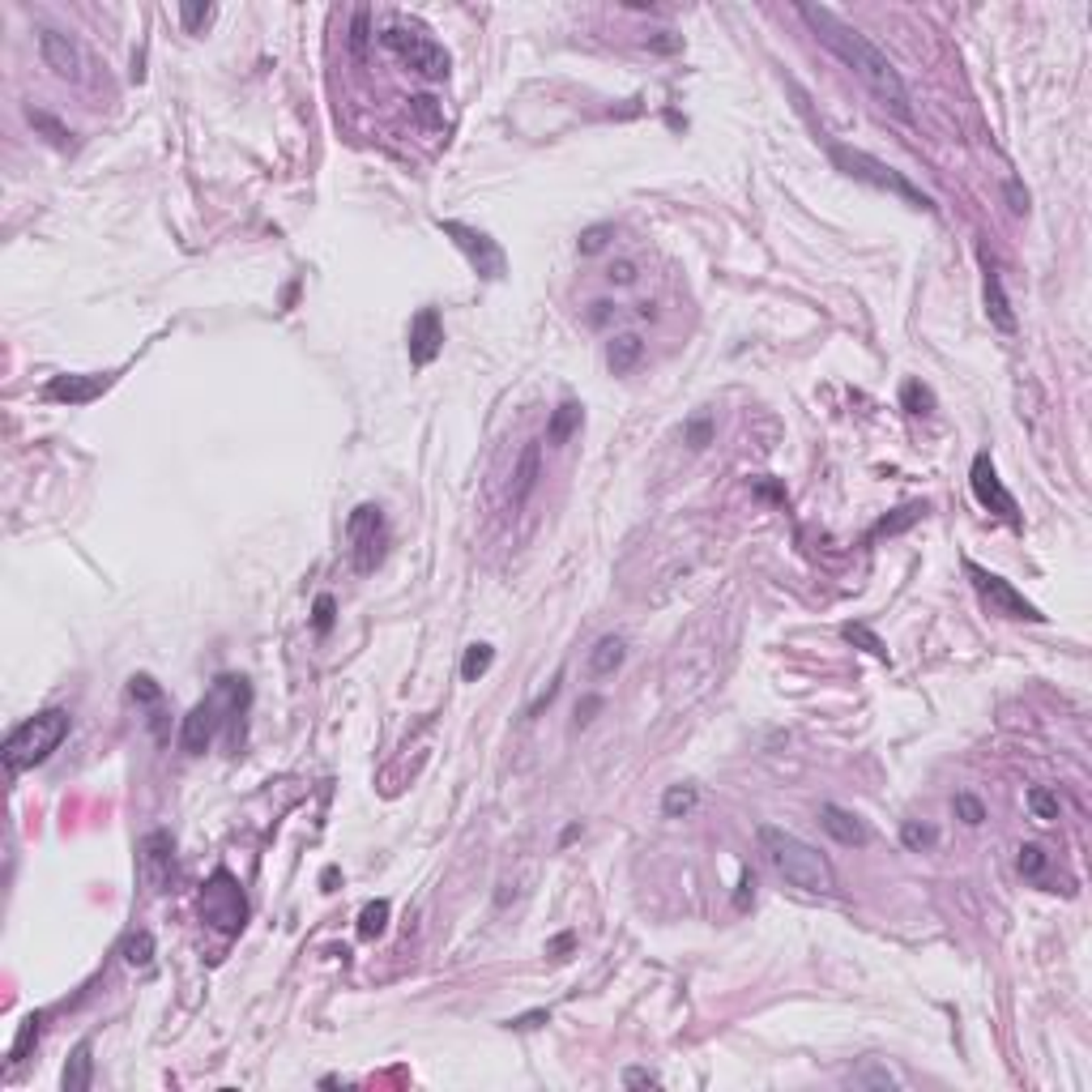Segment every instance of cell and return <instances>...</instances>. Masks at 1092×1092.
I'll list each match as a JSON object with an SVG mask.
<instances>
[{
	"instance_id": "obj_1",
	"label": "cell",
	"mask_w": 1092,
	"mask_h": 1092,
	"mask_svg": "<svg viewBox=\"0 0 1092 1092\" xmlns=\"http://www.w3.org/2000/svg\"><path fill=\"white\" fill-rule=\"evenodd\" d=\"M798 18L815 30V39L823 43L849 73H858V81L875 95L879 107H888L897 120H914V103H909V86H905V78H900L897 64L883 56L862 30H854L849 21H840L837 13L823 9V4H798Z\"/></svg>"
},
{
	"instance_id": "obj_2",
	"label": "cell",
	"mask_w": 1092,
	"mask_h": 1092,
	"mask_svg": "<svg viewBox=\"0 0 1092 1092\" xmlns=\"http://www.w3.org/2000/svg\"><path fill=\"white\" fill-rule=\"evenodd\" d=\"M756 837H760L764 858L773 862V871H777L785 883H794V888H802V892H815V897L837 892V871H832V862L823 858L815 845H807L802 837L785 832V828H777V823H760Z\"/></svg>"
},
{
	"instance_id": "obj_3",
	"label": "cell",
	"mask_w": 1092,
	"mask_h": 1092,
	"mask_svg": "<svg viewBox=\"0 0 1092 1092\" xmlns=\"http://www.w3.org/2000/svg\"><path fill=\"white\" fill-rule=\"evenodd\" d=\"M244 708H248V682L235 679V674H222V679L214 682V691H210L201 704L188 708V717H184V725H179V747H184L188 756H205L210 742L218 739V725L227 722L222 713L239 717Z\"/></svg>"
},
{
	"instance_id": "obj_4",
	"label": "cell",
	"mask_w": 1092,
	"mask_h": 1092,
	"mask_svg": "<svg viewBox=\"0 0 1092 1092\" xmlns=\"http://www.w3.org/2000/svg\"><path fill=\"white\" fill-rule=\"evenodd\" d=\"M69 725H73L69 708H43V713H35V717H26V722L4 739V747H0L9 777H18V773H26V768H35V764L47 760L60 742L69 739Z\"/></svg>"
},
{
	"instance_id": "obj_5",
	"label": "cell",
	"mask_w": 1092,
	"mask_h": 1092,
	"mask_svg": "<svg viewBox=\"0 0 1092 1092\" xmlns=\"http://www.w3.org/2000/svg\"><path fill=\"white\" fill-rule=\"evenodd\" d=\"M828 154H832V162H837L840 171L849 179H858V184H871V188H879V193H892V196H905L909 205H917V210H935V201L926 193H917L909 179L900 176L897 167H888V162H879L875 154H866V150H849V145H828Z\"/></svg>"
},
{
	"instance_id": "obj_6",
	"label": "cell",
	"mask_w": 1092,
	"mask_h": 1092,
	"mask_svg": "<svg viewBox=\"0 0 1092 1092\" xmlns=\"http://www.w3.org/2000/svg\"><path fill=\"white\" fill-rule=\"evenodd\" d=\"M380 43H385L406 69H414L418 78H427V81L449 78V64H452L449 52L431 39V35H423V30H414V26H410V30L406 26H389V30H380Z\"/></svg>"
},
{
	"instance_id": "obj_7",
	"label": "cell",
	"mask_w": 1092,
	"mask_h": 1092,
	"mask_svg": "<svg viewBox=\"0 0 1092 1092\" xmlns=\"http://www.w3.org/2000/svg\"><path fill=\"white\" fill-rule=\"evenodd\" d=\"M346 538H351V564L354 572H376L389 546V529H385V512L376 504H359L346 521Z\"/></svg>"
},
{
	"instance_id": "obj_8",
	"label": "cell",
	"mask_w": 1092,
	"mask_h": 1092,
	"mask_svg": "<svg viewBox=\"0 0 1092 1092\" xmlns=\"http://www.w3.org/2000/svg\"><path fill=\"white\" fill-rule=\"evenodd\" d=\"M964 572H969V581H973V589H977V598L981 602L990 606V615H1003V619H1024V624H1041L1046 615L1037 610L1020 589L1012 585V581H1003L998 572H986L981 564H964Z\"/></svg>"
},
{
	"instance_id": "obj_9",
	"label": "cell",
	"mask_w": 1092,
	"mask_h": 1092,
	"mask_svg": "<svg viewBox=\"0 0 1092 1092\" xmlns=\"http://www.w3.org/2000/svg\"><path fill=\"white\" fill-rule=\"evenodd\" d=\"M440 231L449 235L452 244L461 248V256L469 261V269L478 273V277H487V282H500L508 273V256L504 248L491 239L487 231H478V227H469V222H444L440 218Z\"/></svg>"
},
{
	"instance_id": "obj_10",
	"label": "cell",
	"mask_w": 1092,
	"mask_h": 1092,
	"mask_svg": "<svg viewBox=\"0 0 1092 1092\" xmlns=\"http://www.w3.org/2000/svg\"><path fill=\"white\" fill-rule=\"evenodd\" d=\"M201 917H205L214 931H222V935H235V931L244 926L248 905H244V892H239V883H235L231 871H214V879L201 888Z\"/></svg>"
},
{
	"instance_id": "obj_11",
	"label": "cell",
	"mask_w": 1092,
	"mask_h": 1092,
	"mask_svg": "<svg viewBox=\"0 0 1092 1092\" xmlns=\"http://www.w3.org/2000/svg\"><path fill=\"white\" fill-rule=\"evenodd\" d=\"M969 487H973L977 504L990 508L995 517H1003L1007 525L1020 529V508H1015L1012 491L1003 487V478H998V469H995V461H990V452H977V457H973V466H969Z\"/></svg>"
},
{
	"instance_id": "obj_12",
	"label": "cell",
	"mask_w": 1092,
	"mask_h": 1092,
	"mask_svg": "<svg viewBox=\"0 0 1092 1092\" xmlns=\"http://www.w3.org/2000/svg\"><path fill=\"white\" fill-rule=\"evenodd\" d=\"M141 879L154 892L171 888V879H176V840H171L167 828H154V832H145V840H141Z\"/></svg>"
},
{
	"instance_id": "obj_13",
	"label": "cell",
	"mask_w": 1092,
	"mask_h": 1092,
	"mask_svg": "<svg viewBox=\"0 0 1092 1092\" xmlns=\"http://www.w3.org/2000/svg\"><path fill=\"white\" fill-rule=\"evenodd\" d=\"M39 56L43 64L56 73V78L64 81H81L86 78V56H81V47L73 35H64V30H56V26H43L39 30Z\"/></svg>"
},
{
	"instance_id": "obj_14",
	"label": "cell",
	"mask_w": 1092,
	"mask_h": 1092,
	"mask_svg": "<svg viewBox=\"0 0 1092 1092\" xmlns=\"http://www.w3.org/2000/svg\"><path fill=\"white\" fill-rule=\"evenodd\" d=\"M112 385H116L112 371H103V376H78V371H69V376H52V380L43 385V397H47V401H60V406H86V401L103 397Z\"/></svg>"
},
{
	"instance_id": "obj_15",
	"label": "cell",
	"mask_w": 1092,
	"mask_h": 1092,
	"mask_svg": "<svg viewBox=\"0 0 1092 1092\" xmlns=\"http://www.w3.org/2000/svg\"><path fill=\"white\" fill-rule=\"evenodd\" d=\"M440 351H444V320L435 308H418L410 320V363L427 368V363H435Z\"/></svg>"
},
{
	"instance_id": "obj_16",
	"label": "cell",
	"mask_w": 1092,
	"mask_h": 1092,
	"mask_svg": "<svg viewBox=\"0 0 1092 1092\" xmlns=\"http://www.w3.org/2000/svg\"><path fill=\"white\" fill-rule=\"evenodd\" d=\"M819 823H823V832L837 840V845H854V849H858V845L871 840V828H866L854 811L837 807V802H823V807H819Z\"/></svg>"
},
{
	"instance_id": "obj_17",
	"label": "cell",
	"mask_w": 1092,
	"mask_h": 1092,
	"mask_svg": "<svg viewBox=\"0 0 1092 1092\" xmlns=\"http://www.w3.org/2000/svg\"><path fill=\"white\" fill-rule=\"evenodd\" d=\"M538 478H542V444H525L517 457V469H512V508H521L534 495Z\"/></svg>"
},
{
	"instance_id": "obj_18",
	"label": "cell",
	"mask_w": 1092,
	"mask_h": 1092,
	"mask_svg": "<svg viewBox=\"0 0 1092 1092\" xmlns=\"http://www.w3.org/2000/svg\"><path fill=\"white\" fill-rule=\"evenodd\" d=\"M986 316H990V325L1003 333H1015V312H1012V299H1007V291H1003V282H998V273L986 265Z\"/></svg>"
},
{
	"instance_id": "obj_19",
	"label": "cell",
	"mask_w": 1092,
	"mask_h": 1092,
	"mask_svg": "<svg viewBox=\"0 0 1092 1092\" xmlns=\"http://www.w3.org/2000/svg\"><path fill=\"white\" fill-rule=\"evenodd\" d=\"M624 658H627L624 636H602V641L589 649V674H593V679H606V674H615V670L624 666Z\"/></svg>"
},
{
	"instance_id": "obj_20",
	"label": "cell",
	"mask_w": 1092,
	"mask_h": 1092,
	"mask_svg": "<svg viewBox=\"0 0 1092 1092\" xmlns=\"http://www.w3.org/2000/svg\"><path fill=\"white\" fill-rule=\"evenodd\" d=\"M585 423V406L581 401H559L550 410V423H546V444H567L572 431H581Z\"/></svg>"
},
{
	"instance_id": "obj_21",
	"label": "cell",
	"mask_w": 1092,
	"mask_h": 1092,
	"mask_svg": "<svg viewBox=\"0 0 1092 1092\" xmlns=\"http://www.w3.org/2000/svg\"><path fill=\"white\" fill-rule=\"evenodd\" d=\"M90 1075H95V1058H90V1041H78L69 1063H64V1075H60V1088L64 1092H86L90 1088Z\"/></svg>"
},
{
	"instance_id": "obj_22",
	"label": "cell",
	"mask_w": 1092,
	"mask_h": 1092,
	"mask_svg": "<svg viewBox=\"0 0 1092 1092\" xmlns=\"http://www.w3.org/2000/svg\"><path fill=\"white\" fill-rule=\"evenodd\" d=\"M641 354H644L641 337H636V333H619V337L606 346V363H610L615 376H624V371H632L636 363H641Z\"/></svg>"
},
{
	"instance_id": "obj_23",
	"label": "cell",
	"mask_w": 1092,
	"mask_h": 1092,
	"mask_svg": "<svg viewBox=\"0 0 1092 1092\" xmlns=\"http://www.w3.org/2000/svg\"><path fill=\"white\" fill-rule=\"evenodd\" d=\"M700 807V790L696 785H670L662 794V815L666 819H682V815H691Z\"/></svg>"
},
{
	"instance_id": "obj_24",
	"label": "cell",
	"mask_w": 1092,
	"mask_h": 1092,
	"mask_svg": "<svg viewBox=\"0 0 1092 1092\" xmlns=\"http://www.w3.org/2000/svg\"><path fill=\"white\" fill-rule=\"evenodd\" d=\"M124 964H133V969H150L154 964V935L150 931H133V935L124 939Z\"/></svg>"
},
{
	"instance_id": "obj_25",
	"label": "cell",
	"mask_w": 1092,
	"mask_h": 1092,
	"mask_svg": "<svg viewBox=\"0 0 1092 1092\" xmlns=\"http://www.w3.org/2000/svg\"><path fill=\"white\" fill-rule=\"evenodd\" d=\"M1029 811H1033V819H1041V823H1054V819L1063 815V802H1058V794H1054L1050 785H1033V790H1029Z\"/></svg>"
},
{
	"instance_id": "obj_26",
	"label": "cell",
	"mask_w": 1092,
	"mask_h": 1092,
	"mask_svg": "<svg viewBox=\"0 0 1092 1092\" xmlns=\"http://www.w3.org/2000/svg\"><path fill=\"white\" fill-rule=\"evenodd\" d=\"M389 900H368L363 905V914H359V935L363 939H376V935H385V926H389Z\"/></svg>"
},
{
	"instance_id": "obj_27",
	"label": "cell",
	"mask_w": 1092,
	"mask_h": 1092,
	"mask_svg": "<svg viewBox=\"0 0 1092 1092\" xmlns=\"http://www.w3.org/2000/svg\"><path fill=\"white\" fill-rule=\"evenodd\" d=\"M491 662H495V649H491V644H469L466 658H461V679L466 682L483 679V674L491 670Z\"/></svg>"
},
{
	"instance_id": "obj_28",
	"label": "cell",
	"mask_w": 1092,
	"mask_h": 1092,
	"mask_svg": "<svg viewBox=\"0 0 1092 1092\" xmlns=\"http://www.w3.org/2000/svg\"><path fill=\"white\" fill-rule=\"evenodd\" d=\"M26 120H30V124H35V128H39V133L47 136V141H52L56 150H69L73 133H69V128H64V124H60L56 116H47V112H35V107H30V112H26Z\"/></svg>"
},
{
	"instance_id": "obj_29",
	"label": "cell",
	"mask_w": 1092,
	"mask_h": 1092,
	"mask_svg": "<svg viewBox=\"0 0 1092 1092\" xmlns=\"http://www.w3.org/2000/svg\"><path fill=\"white\" fill-rule=\"evenodd\" d=\"M935 840H939V832L931 828V823H917V819H905V823H900V845H905V849H914V854L931 849Z\"/></svg>"
},
{
	"instance_id": "obj_30",
	"label": "cell",
	"mask_w": 1092,
	"mask_h": 1092,
	"mask_svg": "<svg viewBox=\"0 0 1092 1092\" xmlns=\"http://www.w3.org/2000/svg\"><path fill=\"white\" fill-rule=\"evenodd\" d=\"M840 636H845V641H849V644H862V649H866L871 658H879V662H888V649H883V641H879V636H875V632H871V627H862V624H845V627H840Z\"/></svg>"
},
{
	"instance_id": "obj_31",
	"label": "cell",
	"mask_w": 1092,
	"mask_h": 1092,
	"mask_svg": "<svg viewBox=\"0 0 1092 1092\" xmlns=\"http://www.w3.org/2000/svg\"><path fill=\"white\" fill-rule=\"evenodd\" d=\"M39 1033H43V1015L35 1012V1015H26V1024H21V1033H18V1041H13V1050H9V1063L18 1067L21 1058H26V1050L39 1041Z\"/></svg>"
},
{
	"instance_id": "obj_32",
	"label": "cell",
	"mask_w": 1092,
	"mask_h": 1092,
	"mask_svg": "<svg viewBox=\"0 0 1092 1092\" xmlns=\"http://www.w3.org/2000/svg\"><path fill=\"white\" fill-rule=\"evenodd\" d=\"M214 18H218V4H179V21H184L188 35H201Z\"/></svg>"
},
{
	"instance_id": "obj_33",
	"label": "cell",
	"mask_w": 1092,
	"mask_h": 1092,
	"mask_svg": "<svg viewBox=\"0 0 1092 1092\" xmlns=\"http://www.w3.org/2000/svg\"><path fill=\"white\" fill-rule=\"evenodd\" d=\"M1046 866H1050V854L1041 849V845H1020V875L1024 879H1041L1046 875Z\"/></svg>"
},
{
	"instance_id": "obj_34",
	"label": "cell",
	"mask_w": 1092,
	"mask_h": 1092,
	"mask_svg": "<svg viewBox=\"0 0 1092 1092\" xmlns=\"http://www.w3.org/2000/svg\"><path fill=\"white\" fill-rule=\"evenodd\" d=\"M900 401H905L909 414H931V410H935V393L926 389V385H917V380H909V385L900 389Z\"/></svg>"
},
{
	"instance_id": "obj_35",
	"label": "cell",
	"mask_w": 1092,
	"mask_h": 1092,
	"mask_svg": "<svg viewBox=\"0 0 1092 1092\" xmlns=\"http://www.w3.org/2000/svg\"><path fill=\"white\" fill-rule=\"evenodd\" d=\"M952 811H956V819H964L969 828L986 823V802L977 798V794H956V798H952Z\"/></svg>"
},
{
	"instance_id": "obj_36",
	"label": "cell",
	"mask_w": 1092,
	"mask_h": 1092,
	"mask_svg": "<svg viewBox=\"0 0 1092 1092\" xmlns=\"http://www.w3.org/2000/svg\"><path fill=\"white\" fill-rule=\"evenodd\" d=\"M922 512H926V508H922V504L900 508L897 517H883V521H879V525L871 529V534H875V538H883V534H900V529H909V525H914V521H917V517H922Z\"/></svg>"
},
{
	"instance_id": "obj_37",
	"label": "cell",
	"mask_w": 1092,
	"mask_h": 1092,
	"mask_svg": "<svg viewBox=\"0 0 1092 1092\" xmlns=\"http://www.w3.org/2000/svg\"><path fill=\"white\" fill-rule=\"evenodd\" d=\"M615 235V227H606V222H598V227H589V231H581V239H576V252L581 256H593L606 248V239Z\"/></svg>"
},
{
	"instance_id": "obj_38",
	"label": "cell",
	"mask_w": 1092,
	"mask_h": 1092,
	"mask_svg": "<svg viewBox=\"0 0 1092 1092\" xmlns=\"http://www.w3.org/2000/svg\"><path fill=\"white\" fill-rule=\"evenodd\" d=\"M128 696L141 700V704H158L162 700V687H158L150 674H133V679H128Z\"/></svg>"
},
{
	"instance_id": "obj_39",
	"label": "cell",
	"mask_w": 1092,
	"mask_h": 1092,
	"mask_svg": "<svg viewBox=\"0 0 1092 1092\" xmlns=\"http://www.w3.org/2000/svg\"><path fill=\"white\" fill-rule=\"evenodd\" d=\"M410 112L423 120L427 128H440V124H444V120H440V107H435V98H431V95H414V98H410Z\"/></svg>"
},
{
	"instance_id": "obj_40",
	"label": "cell",
	"mask_w": 1092,
	"mask_h": 1092,
	"mask_svg": "<svg viewBox=\"0 0 1092 1092\" xmlns=\"http://www.w3.org/2000/svg\"><path fill=\"white\" fill-rule=\"evenodd\" d=\"M368 21H371L368 9H354V21H351V52L354 56L368 52Z\"/></svg>"
},
{
	"instance_id": "obj_41",
	"label": "cell",
	"mask_w": 1092,
	"mask_h": 1092,
	"mask_svg": "<svg viewBox=\"0 0 1092 1092\" xmlns=\"http://www.w3.org/2000/svg\"><path fill=\"white\" fill-rule=\"evenodd\" d=\"M606 277H610V286H636L641 269H636V261H615V265L606 269Z\"/></svg>"
},
{
	"instance_id": "obj_42",
	"label": "cell",
	"mask_w": 1092,
	"mask_h": 1092,
	"mask_svg": "<svg viewBox=\"0 0 1092 1092\" xmlns=\"http://www.w3.org/2000/svg\"><path fill=\"white\" fill-rule=\"evenodd\" d=\"M333 610H337V606H333V598H329V593H320V598H316V606H312V627H316V632H329V627H333Z\"/></svg>"
},
{
	"instance_id": "obj_43",
	"label": "cell",
	"mask_w": 1092,
	"mask_h": 1092,
	"mask_svg": "<svg viewBox=\"0 0 1092 1092\" xmlns=\"http://www.w3.org/2000/svg\"><path fill=\"white\" fill-rule=\"evenodd\" d=\"M627 1088H662V1075L658 1071H644V1067H627L624 1071Z\"/></svg>"
},
{
	"instance_id": "obj_44",
	"label": "cell",
	"mask_w": 1092,
	"mask_h": 1092,
	"mask_svg": "<svg viewBox=\"0 0 1092 1092\" xmlns=\"http://www.w3.org/2000/svg\"><path fill=\"white\" fill-rule=\"evenodd\" d=\"M615 316H619V303H610V299H598V303H589V325H593V329L610 325Z\"/></svg>"
},
{
	"instance_id": "obj_45",
	"label": "cell",
	"mask_w": 1092,
	"mask_h": 1092,
	"mask_svg": "<svg viewBox=\"0 0 1092 1092\" xmlns=\"http://www.w3.org/2000/svg\"><path fill=\"white\" fill-rule=\"evenodd\" d=\"M708 440H713V418H691V423H687V444H691V449H704Z\"/></svg>"
},
{
	"instance_id": "obj_46",
	"label": "cell",
	"mask_w": 1092,
	"mask_h": 1092,
	"mask_svg": "<svg viewBox=\"0 0 1092 1092\" xmlns=\"http://www.w3.org/2000/svg\"><path fill=\"white\" fill-rule=\"evenodd\" d=\"M649 47H653V52H679L682 35H674V30H658V35L649 39Z\"/></svg>"
},
{
	"instance_id": "obj_47",
	"label": "cell",
	"mask_w": 1092,
	"mask_h": 1092,
	"mask_svg": "<svg viewBox=\"0 0 1092 1092\" xmlns=\"http://www.w3.org/2000/svg\"><path fill=\"white\" fill-rule=\"evenodd\" d=\"M546 1020H550V1012H525V1015H517V1020H508V1029H538Z\"/></svg>"
},
{
	"instance_id": "obj_48",
	"label": "cell",
	"mask_w": 1092,
	"mask_h": 1092,
	"mask_svg": "<svg viewBox=\"0 0 1092 1092\" xmlns=\"http://www.w3.org/2000/svg\"><path fill=\"white\" fill-rule=\"evenodd\" d=\"M1007 196H1012V210H1015V214H1024V210H1029V193H1020V184H1015V179L1007 184Z\"/></svg>"
},
{
	"instance_id": "obj_49",
	"label": "cell",
	"mask_w": 1092,
	"mask_h": 1092,
	"mask_svg": "<svg viewBox=\"0 0 1092 1092\" xmlns=\"http://www.w3.org/2000/svg\"><path fill=\"white\" fill-rule=\"evenodd\" d=\"M747 892H756V879H751V871H742V879H739V909H747Z\"/></svg>"
},
{
	"instance_id": "obj_50",
	"label": "cell",
	"mask_w": 1092,
	"mask_h": 1092,
	"mask_svg": "<svg viewBox=\"0 0 1092 1092\" xmlns=\"http://www.w3.org/2000/svg\"><path fill=\"white\" fill-rule=\"evenodd\" d=\"M598 708H602V700H585L581 708H576V722H581V725L593 722V713H598Z\"/></svg>"
}]
</instances>
